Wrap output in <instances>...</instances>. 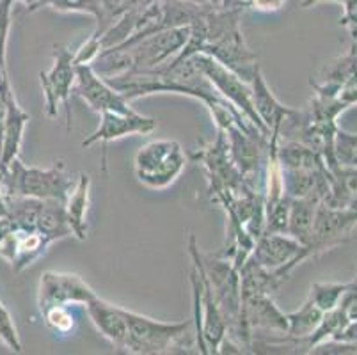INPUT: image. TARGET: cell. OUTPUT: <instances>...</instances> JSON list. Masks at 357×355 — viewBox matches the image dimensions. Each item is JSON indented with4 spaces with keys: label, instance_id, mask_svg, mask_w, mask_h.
I'll list each match as a JSON object with an SVG mask.
<instances>
[{
    "label": "cell",
    "instance_id": "cell-24",
    "mask_svg": "<svg viewBox=\"0 0 357 355\" xmlns=\"http://www.w3.org/2000/svg\"><path fill=\"white\" fill-rule=\"evenodd\" d=\"M345 288L347 282H314L311 285L307 299L322 312H329L337 308Z\"/></svg>",
    "mask_w": 357,
    "mask_h": 355
},
{
    "label": "cell",
    "instance_id": "cell-35",
    "mask_svg": "<svg viewBox=\"0 0 357 355\" xmlns=\"http://www.w3.org/2000/svg\"><path fill=\"white\" fill-rule=\"evenodd\" d=\"M20 2H24V4L27 6V11H31V9L34 8V6L38 4V2H40V0H20Z\"/></svg>",
    "mask_w": 357,
    "mask_h": 355
},
{
    "label": "cell",
    "instance_id": "cell-21",
    "mask_svg": "<svg viewBox=\"0 0 357 355\" xmlns=\"http://www.w3.org/2000/svg\"><path fill=\"white\" fill-rule=\"evenodd\" d=\"M324 315L326 312L320 311L310 299H306V302L297 311L287 312L288 332L284 336L291 341V345H294V348H297V352H306L307 338L317 331Z\"/></svg>",
    "mask_w": 357,
    "mask_h": 355
},
{
    "label": "cell",
    "instance_id": "cell-20",
    "mask_svg": "<svg viewBox=\"0 0 357 355\" xmlns=\"http://www.w3.org/2000/svg\"><path fill=\"white\" fill-rule=\"evenodd\" d=\"M91 176L86 172H80L75 187L68 194L64 201V210H66L68 224H70L71 236L77 240L87 239V210L91 203Z\"/></svg>",
    "mask_w": 357,
    "mask_h": 355
},
{
    "label": "cell",
    "instance_id": "cell-8",
    "mask_svg": "<svg viewBox=\"0 0 357 355\" xmlns=\"http://www.w3.org/2000/svg\"><path fill=\"white\" fill-rule=\"evenodd\" d=\"M197 64L203 70V73L206 75L212 86L215 87L217 93L226 100L231 107H235L238 110V114H242L245 119H248L251 125H255L256 128L261 133L268 137L267 128L263 126V123L259 121L258 114H256L255 105H252V93L249 82H245L242 77L231 71L229 68H226L224 64H220L219 61H215L213 57L206 54H194Z\"/></svg>",
    "mask_w": 357,
    "mask_h": 355
},
{
    "label": "cell",
    "instance_id": "cell-16",
    "mask_svg": "<svg viewBox=\"0 0 357 355\" xmlns=\"http://www.w3.org/2000/svg\"><path fill=\"white\" fill-rule=\"evenodd\" d=\"M0 94H2L6 102L4 142H2V153H0V167L6 169L20 155L22 144H24L25 128H27L29 121H31V116L18 103L11 84L0 87Z\"/></svg>",
    "mask_w": 357,
    "mask_h": 355
},
{
    "label": "cell",
    "instance_id": "cell-38",
    "mask_svg": "<svg viewBox=\"0 0 357 355\" xmlns=\"http://www.w3.org/2000/svg\"><path fill=\"white\" fill-rule=\"evenodd\" d=\"M354 282H357V275H356V279H354Z\"/></svg>",
    "mask_w": 357,
    "mask_h": 355
},
{
    "label": "cell",
    "instance_id": "cell-34",
    "mask_svg": "<svg viewBox=\"0 0 357 355\" xmlns=\"http://www.w3.org/2000/svg\"><path fill=\"white\" fill-rule=\"evenodd\" d=\"M324 2H334V4H342L343 0H303V2H301V8L310 9V8H314V6H318V4H324Z\"/></svg>",
    "mask_w": 357,
    "mask_h": 355
},
{
    "label": "cell",
    "instance_id": "cell-12",
    "mask_svg": "<svg viewBox=\"0 0 357 355\" xmlns=\"http://www.w3.org/2000/svg\"><path fill=\"white\" fill-rule=\"evenodd\" d=\"M52 243L54 242L41 231L9 227L0 219V258L9 263L13 272L18 273L29 269L45 256Z\"/></svg>",
    "mask_w": 357,
    "mask_h": 355
},
{
    "label": "cell",
    "instance_id": "cell-10",
    "mask_svg": "<svg viewBox=\"0 0 357 355\" xmlns=\"http://www.w3.org/2000/svg\"><path fill=\"white\" fill-rule=\"evenodd\" d=\"M311 87L320 96H337L347 109L357 105V43L352 41L347 54L327 63L317 78H311Z\"/></svg>",
    "mask_w": 357,
    "mask_h": 355
},
{
    "label": "cell",
    "instance_id": "cell-11",
    "mask_svg": "<svg viewBox=\"0 0 357 355\" xmlns=\"http://www.w3.org/2000/svg\"><path fill=\"white\" fill-rule=\"evenodd\" d=\"M251 258L265 269L283 272L290 278L291 272L311 256L310 249L290 234L263 231L256 239Z\"/></svg>",
    "mask_w": 357,
    "mask_h": 355
},
{
    "label": "cell",
    "instance_id": "cell-14",
    "mask_svg": "<svg viewBox=\"0 0 357 355\" xmlns=\"http://www.w3.org/2000/svg\"><path fill=\"white\" fill-rule=\"evenodd\" d=\"M157 130V119L139 114L137 110L132 112H114L107 110L100 114L98 128L80 142L82 148H91L95 144H102L103 153L107 155V146L110 142L119 141L126 135H148Z\"/></svg>",
    "mask_w": 357,
    "mask_h": 355
},
{
    "label": "cell",
    "instance_id": "cell-28",
    "mask_svg": "<svg viewBox=\"0 0 357 355\" xmlns=\"http://www.w3.org/2000/svg\"><path fill=\"white\" fill-rule=\"evenodd\" d=\"M337 309L342 311L349 324L357 322V282H347V288L342 295V301L337 304Z\"/></svg>",
    "mask_w": 357,
    "mask_h": 355
},
{
    "label": "cell",
    "instance_id": "cell-19",
    "mask_svg": "<svg viewBox=\"0 0 357 355\" xmlns=\"http://www.w3.org/2000/svg\"><path fill=\"white\" fill-rule=\"evenodd\" d=\"M45 8L59 13H82L93 16L96 20V29L93 34L98 38L121 16L116 0H40L29 13Z\"/></svg>",
    "mask_w": 357,
    "mask_h": 355
},
{
    "label": "cell",
    "instance_id": "cell-22",
    "mask_svg": "<svg viewBox=\"0 0 357 355\" xmlns=\"http://www.w3.org/2000/svg\"><path fill=\"white\" fill-rule=\"evenodd\" d=\"M329 192L322 203L336 208H350L357 197V167L329 169Z\"/></svg>",
    "mask_w": 357,
    "mask_h": 355
},
{
    "label": "cell",
    "instance_id": "cell-31",
    "mask_svg": "<svg viewBox=\"0 0 357 355\" xmlns=\"http://www.w3.org/2000/svg\"><path fill=\"white\" fill-rule=\"evenodd\" d=\"M189 4L199 6L206 9H228V8H243L240 0H183Z\"/></svg>",
    "mask_w": 357,
    "mask_h": 355
},
{
    "label": "cell",
    "instance_id": "cell-23",
    "mask_svg": "<svg viewBox=\"0 0 357 355\" xmlns=\"http://www.w3.org/2000/svg\"><path fill=\"white\" fill-rule=\"evenodd\" d=\"M318 204H320L318 201L307 199V197L290 201L287 234L294 236L297 242L304 243L306 247L311 239V229H313V220Z\"/></svg>",
    "mask_w": 357,
    "mask_h": 355
},
{
    "label": "cell",
    "instance_id": "cell-25",
    "mask_svg": "<svg viewBox=\"0 0 357 355\" xmlns=\"http://www.w3.org/2000/svg\"><path fill=\"white\" fill-rule=\"evenodd\" d=\"M334 167H357V133H349L337 126L333 142Z\"/></svg>",
    "mask_w": 357,
    "mask_h": 355
},
{
    "label": "cell",
    "instance_id": "cell-37",
    "mask_svg": "<svg viewBox=\"0 0 357 355\" xmlns=\"http://www.w3.org/2000/svg\"><path fill=\"white\" fill-rule=\"evenodd\" d=\"M350 208H356V210H357V197H356V199H354V203H352V206H350Z\"/></svg>",
    "mask_w": 357,
    "mask_h": 355
},
{
    "label": "cell",
    "instance_id": "cell-3",
    "mask_svg": "<svg viewBox=\"0 0 357 355\" xmlns=\"http://www.w3.org/2000/svg\"><path fill=\"white\" fill-rule=\"evenodd\" d=\"M128 334L125 354L158 355L181 348L189 338L190 322H160L141 312L125 309Z\"/></svg>",
    "mask_w": 357,
    "mask_h": 355
},
{
    "label": "cell",
    "instance_id": "cell-1",
    "mask_svg": "<svg viewBox=\"0 0 357 355\" xmlns=\"http://www.w3.org/2000/svg\"><path fill=\"white\" fill-rule=\"evenodd\" d=\"M243 8L208 9L201 16L203 24V45L199 54H206L235 71L245 82H251L258 64V57L248 47L240 29Z\"/></svg>",
    "mask_w": 357,
    "mask_h": 355
},
{
    "label": "cell",
    "instance_id": "cell-30",
    "mask_svg": "<svg viewBox=\"0 0 357 355\" xmlns=\"http://www.w3.org/2000/svg\"><path fill=\"white\" fill-rule=\"evenodd\" d=\"M287 6V0H243V9H255L259 13H275Z\"/></svg>",
    "mask_w": 357,
    "mask_h": 355
},
{
    "label": "cell",
    "instance_id": "cell-5",
    "mask_svg": "<svg viewBox=\"0 0 357 355\" xmlns=\"http://www.w3.org/2000/svg\"><path fill=\"white\" fill-rule=\"evenodd\" d=\"M190 160L199 162L206 169L208 174V194L212 201L220 203L229 195L242 190L248 181L236 169L231 155H229L228 139L224 130L217 128V135L213 141L201 142L197 149L190 153Z\"/></svg>",
    "mask_w": 357,
    "mask_h": 355
},
{
    "label": "cell",
    "instance_id": "cell-33",
    "mask_svg": "<svg viewBox=\"0 0 357 355\" xmlns=\"http://www.w3.org/2000/svg\"><path fill=\"white\" fill-rule=\"evenodd\" d=\"M2 180H4V169L0 167V217H4V215L8 213V204H6L4 185H2Z\"/></svg>",
    "mask_w": 357,
    "mask_h": 355
},
{
    "label": "cell",
    "instance_id": "cell-32",
    "mask_svg": "<svg viewBox=\"0 0 357 355\" xmlns=\"http://www.w3.org/2000/svg\"><path fill=\"white\" fill-rule=\"evenodd\" d=\"M4 125H6V102L0 94V153H2V142H4Z\"/></svg>",
    "mask_w": 357,
    "mask_h": 355
},
{
    "label": "cell",
    "instance_id": "cell-18",
    "mask_svg": "<svg viewBox=\"0 0 357 355\" xmlns=\"http://www.w3.org/2000/svg\"><path fill=\"white\" fill-rule=\"evenodd\" d=\"M89 320L96 327V331L109 341L116 352L125 350L126 334H128V324H126L125 308L110 304L103 301L98 295L91 299L86 305Z\"/></svg>",
    "mask_w": 357,
    "mask_h": 355
},
{
    "label": "cell",
    "instance_id": "cell-17",
    "mask_svg": "<svg viewBox=\"0 0 357 355\" xmlns=\"http://www.w3.org/2000/svg\"><path fill=\"white\" fill-rule=\"evenodd\" d=\"M249 86H251L252 93V105H255V110L256 114H258L259 121H261L263 126L267 128L268 137L279 139V128H281L284 119L290 116L294 109L283 105V103L275 98L271 86H268L265 77H263V71L259 66L256 68L255 73H252Z\"/></svg>",
    "mask_w": 357,
    "mask_h": 355
},
{
    "label": "cell",
    "instance_id": "cell-6",
    "mask_svg": "<svg viewBox=\"0 0 357 355\" xmlns=\"http://www.w3.org/2000/svg\"><path fill=\"white\" fill-rule=\"evenodd\" d=\"M201 265L208 285L213 292L217 305L222 312L228 332H233L240 322L242 311V286H240V270L229 259L222 258L219 254L201 252Z\"/></svg>",
    "mask_w": 357,
    "mask_h": 355
},
{
    "label": "cell",
    "instance_id": "cell-29",
    "mask_svg": "<svg viewBox=\"0 0 357 355\" xmlns=\"http://www.w3.org/2000/svg\"><path fill=\"white\" fill-rule=\"evenodd\" d=\"M340 6L343 9V15L340 22L349 31L354 43H357V0H343Z\"/></svg>",
    "mask_w": 357,
    "mask_h": 355
},
{
    "label": "cell",
    "instance_id": "cell-7",
    "mask_svg": "<svg viewBox=\"0 0 357 355\" xmlns=\"http://www.w3.org/2000/svg\"><path fill=\"white\" fill-rule=\"evenodd\" d=\"M54 63L50 70L41 71L40 82L45 96V112L48 117H57L59 107L66 109L68 128H71V103L70 98L73 94L75 80H77V63H75V50L55 45Z\"/></svg>",
    "mask_w": 357,
    "mask_h": 355
},
{
    "label": "cell",
    "instance_id": "cell-2",
    "mask_svg": "<svg viewBox=\"0 0 357 355\" xmlns=\"http://www.w3.org/2000/svg\"><path fill=\"white\" fill-rule=\"evenodd\" d=\"M75 181L68 172L63 160L55 162L52 167H31L15 158L4 169V195L6 199L13 195L34 197V199L66 201L68 194L75 187Z\"/></svg>",
    "mask_w": 357,
    "mask_h": 355
},
{
    "label": "cell",
    "instance_id": "cell-27",
    "mask_svg": "<svg viewBox=\"0 0 357 355\" xmlns=\"http://www.w3.org/2000/svg\"><path fill=\"white\" fill-rule=\"evenodd\" d=\"M45 325L55 334H70L75 327V318L68 305H50L41 309Z\"/></svg>",
    "mask_w": 357,
    "mask_h": 355
},
{
    "label": "cell",
    "instance_id": "cell-36",
    "mask_svg": "<svg viewBox=\"0 0 357 355\" xmlns=\"http://www.w3.org/2000/svg\"><path fill=\"white\" fill-rule=\"evenodd\" d=\"M155 2H158V0H142V6H144V8H148V6L155 4Z\"/></svg>",
    "mask_w": 357,
    "mask_h": 355
},
{
    "label": "cell",
    "instance_id": "cell-15",
    "mask_svg": "<svg viewBox=\"0 0 357 355\" xmlns=\"http://www.w3.org/2000/svg\"><path fill=\"white\" fill-rule=\"evenodd\" d=\"M96 293L77 273L54 272L41 273L38 286V305L40 311L50 305H86Z\"/></svg>",
    "mask_w": 357,
    "mask_h": 355
},
{
    "label": "cell",
    "instance_id": "cell-4",
    "mask_svg": "<svg viewBox=\"0 0 357 355\" xmlns=\"http://www.w3.org/2000/svg\"><path fill=\"white\" fill-rule=\"evenodd\" d=\"M187 165V155L178 141L157 139L135 153V178L151 190H164L181 176Z\"/></svg>",
    "mask_w": 357,
    "mask_h": 355
},
{
    "label": "cell",
    "instance_id": "cell-39",
    "mask_svg": "<svg viewBox=\"0 0 357 355\" xmlns=\"http://www.w3.org/2000/svg\"><path fill=\"white\" fill-rule=\"evenodd\" d=\"M240 2H242V6H243V0H240Z\"/></svg>",
    "mask_w": 357,
    "mask_h": 355
},
{
    "label": "cell",
    "instance_id": "cell-13",
    "mask_svg": "<svg viewBox=\"0 0 357 355\" xmlns=\"http://www.w3.org/2000/svg\"><path fill=\"white\" fill-rule=\"evenodd\" d=\"M73 94L82 100L91 110L102 114L107 110L114 112H132L130 102L110 86L105 78L93 68V64H77V80H75Z\"/></svg>",
    "mask_w": 357,
    "mask_h": 355
},
{
    "label": "cell",
    "instance_id": "cell-9",
    "mask_svg": "<svg viewBox=\"0 0 357 355\" xmlns=\"http://www.w3.org/2000/svg\"><path fill=\"white\" fill-rule=\"evenodd\" d=\"M357 227L356 208H336L326 203H320L314 213L311 239L307 243L311 258L331 249H336L354 234Z\"/></svg>",
    "mask_w": 357,
    "mask_h": 355
},
{
    "label": "cell",
    "instance_id": "cell-26",
    "mask_svg": "<svg viewBox=\"0 0 357 355\" xmlns=\"http://www.w3.org/2000/svg\"><path fill=\"white\" fill-rule=\"evenodd\" d=\"M16 0H0V84L9 82L8 41L13 25V4Z\"/></svg>",
    "mask_w": 357,
    "mask_h": 355
}]
</instances>
